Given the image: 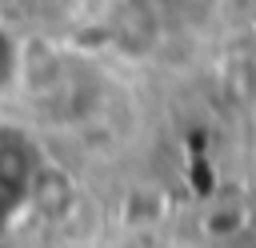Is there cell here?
<instances>
[{
	"label": "cell",
	"instance_id": "1",
	"mask_svg": "<svg viewBox=\"0 0 256 248\" xmlns=\"http://www.w3.org/2000/svg\"><path fill=\"white\" fill-rule=\"evenodd\" d=\"M36 176H40L36 140L16 124H0V232L4 220L32 196Z\"/></svg>",
	"mask_w": 256,
	"mask_h": 248
},
{
	"label": "cell",
	"instance_id": "2",
	"mask_svg": "<svg viewBox=\"0 0 256 248\" xmlns=\"http://www.w3.org/2000/svg\"><path fill=\"white\" fill-rule=\"evenodd\" d=\"M16 68H20V48H16L12 32L0 24V92L16 80Z\"/></svg>",
	"mask_w": 256,
	"mask_h": 248
}]
</instances>
